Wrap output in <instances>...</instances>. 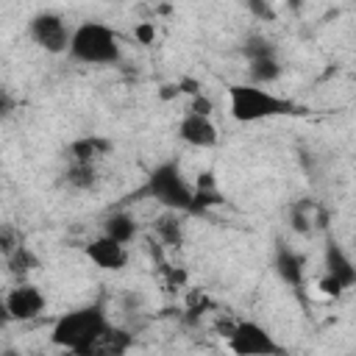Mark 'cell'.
Here are the masks:
<instances>
[{"instance_id":"cell-1","label":"cell","mask_w":356,"mask_h":356,"mask_svg":"<svg viewBox=\"0 0 356 356\" xmlns=\"http://www.w3.org/2000/svg\"><path fill=\"white\" fill-rule=\"evenodd\" d=\"M108 325V317H106V309L100 303H89V306H81V309H72L67 314H61L53 328H50V342L61 350H70L72 356L86 348L103 328Z\"/></svg>"},{"instance_id":"cell-2","label":"cell","mask_w":356,"mask_h":356,"mask_svg":"<svg viewBox=\"0 0 356 356\" xmlns=\"http://www.w3.org/2000/svg\"><path fill=\"white\" fill-rule=\"evenodd\" d=\"M228 108L236 122H259L270 117L295 114L298 106L286 97H278L256 83H231L228 86Z\"/></svg>"},{"instance_id":"cell-3","label":"cell","mask_w":356,"mask_h":356,"mask_svg":"<svg viewBox=\"0 0 356 356\" xmlns=\"http://www.w3.org/2000/svg\"><path fill=\"white\" fill-rule=\"evenodd\" d=\"M70 58L81 64H117L120 61V36L103 22H81L72 31Z\"/></svg>"},{"instance_id":"cell-4","label":"cell","mask_w":356,"mask_h":356,"mask_svg":"<svg viewBox=\"0 0 356 356\" xmlns=\"http://www.w3.org/2000/svg\"><path fill=\"white\" fill-rule=\"evenodd\" d=\"M142 195H147L150 200L161 203L167 211H186V214H192L195 189L184 181V175H181V170H178L175 161L159 164L147 175V181L142 186Z\"/></svg>"},{"instance_id":"cell-5","label":"cell","mask_w":356,"mask_h":356,"mask_svg":"<svg viewBox=\"0 0 356 356\" xmlns=\"http://www.w3.org/2000/svg\"><path fill=\"white\" fill-rule=\"evenodd\" d=\"M225 339L234 356H281V345L273 334L253 320H239Z\"/></svg>"},{"instance_id":"cell-6","label":"cell","mask_w":356,"mask_h":356,"mask_svg":"<svg viewBox=\"0 0 356 356\" xmlns=\"http://www.w3.org/2000/svg\"><path fill=\"white\" fill-rule=\"evenodd\" d=\"M31 39L44 50V53H70V42H72V31L70 25L50 11H42L31 19Z\"/></svg>"},{"instance_id":"cell-7","label":"cell","mask_w":356,"mask_h":356,"mask_svg":"<svg viewBox=\"0 0 356 356\" xmlns=\"http://www.w3.org/2000/svg\"><path fill=\"white\" fill-rule=\"evenodd\" d=\"M47 300L42 295L39 286L22 281L17 284L14 289H8L6 300H3V309H6V317L8 320H19V323H28V320H36L42 312H44Z\"/></svg>"},{"instance_id":"cell-8","label":"cell","mask_w":356,"mask_h":356,"mask_svg":"<svg viewBox=\"0 0 356 356\" xmlns=\"http://www.w3.org/2000/svg\"><path fill=\"white\" fill-rule=\"evenodd\" d=\"M245 56H248V67H250V78L253 83H273L281 75V64L275 58V50L270 42L264 39H250L245 44Z\"/></svg>"},{"instance_id":"cell-9","label":"cell","mask_w":356,"mask_h":356,"mask_svg":"<svg viewBox=\"0 0 356 356\" xmlns=\"http://www.w3.org/2000/svg\"><path fill=\"white\" fill-rule=\"evenodd\" d=\"M323 267H325V278H331L334 284L345 289L356 286V264L350 261V256L339 248V242L334 236L325 239V248H323Z\"/></svg>"},{"instance_id":"cell-10","label":"cell","mask_w":356,"mask_h":356,"mask_svg":"<svg viewBox=\"0 0 356 356\" xmlns=\"http://www.w3.org/2000/svg\"><path fill=\"white\" fill-rule=\"evenodd\" d=\"M134 345V334L120 325H106L86 348H81L75 356H125Z\"/></svg>"},{"instance_id":"cell-11","label":"cell","mask_w":356,"mask_h":356,"mask_svg":"<svg viewBox=\"0 0 356 356\" xmlns=\"http://www.w3.org/2000/svg\"><path fill=\"white\" fill-rule=\"evenodd\" d=\"M178 136L192 147H214L217 139H220L217 125L211 122V117H200V114H192V111H186V117L178 122Z\"/></svg>"},{"instance_id":"cell-12","label":"cell","mask_w":356,"mask_h":356,"mask_svg":"<svg viewBox=\"0 0 356 356\" xmlns=\"http://www.w3.org/2000/svg\"><path fill=\"white\" fill-rule=\"evenodd\" d=\"M86 256L92 264H97L100 270H122L128 264V250L125 245L108 239L106 234H100L97 239H92L86 245Z\"/></svg>"},{"instance_id":"cell-13","label":"cell","mask_w":356,"mask_h":356,"mask_svg":"<svg viewBox=\"0 0 356 356\" xmlns=\"http://www.w3.org/2000/svg\"><path fill=\"white\" fill-rule=\"evenodd\" d=\"M275 273L292 289L303 286V259L292 248H286V245H278V250H275Z\"/></svg>"},{"instance_id":"cell-14","label":"cell","mask_w":356,"mask_h":356,"mask_svg":"<svg viewBox=\"0 0 356 356\" xmlns=\"http://www.w3.org/2000/svg\"><path fill=\"white\" fill-rule=\"evenodd\" d=\"M108 142L100 139V136H83V139H75L70 145V164H86V167H95L97 159H103L108 153Z\"/></svg>"},{"instance_id":"cell-15","label":"cell","mask_w":356,"mask_h":356,"mask_svg":"<svg viewBox=\"0 0 356 356\" xmlns=\"http://www.w3.org/2000/svg\"><path fill=\"white\" fill-rule=\"evenodd\" d=\"M136 231H139V225H136V220H134L128 211H114V214H108V217L103 220V234H106L108 239L120 242V245L134 242Z\"/></svg>"},{"instance_id":"cell-16","label":"cell","mask_w":356,"mask_h":356,"mask_svg":"<svg viewBox=\"0 0 356 356\" xmlns=\"http://www.w3.org/2000/svg\"><path fill=\"white\" fill-rule=\"evenodd\" d=\"M153 228H156L159 239H161L164 245H170V248L181 245V239H184V225H181V220H178V211H167V214L156 217Z\"/></svg>"},{"instance_id":"cell-17","label":"cell","mask_w":356,"mask_h":356,"mask_svg":"<svg viewBox=\"0 0 356 356\" xmlns=\"http://www.w3.org/2000/svg\"><path fill=\"white\" fill-rule=\"evenodd\" d=\"M6 264H8V270H11L14 275L25 278L31 270H36V267H39V259L31 253V248H28V245H19L11 256H6Z\"/></svg>"},{"instance_id":"cell-18","label":"cell","mask_w":356,"mask_h":356,"mask_svg":"<svg viewBox=\"0 0 356 356\" xmlns=\"http://www.w3.org/2000/svg\"><path fill=\"white\" fill-rule=\"evenodd\" d=\"M95 178H97L95 167H86V164H70V170H67V184L75 189H92Z\"/></svg>"},{"instance_id":"cell-19","label":"cell","mask_w":356,"mask_h":356,"mask_svg":"<svg viewBox=\"0 0 356 356\" xmlns=\"http://www.w3.org/2000/svg\"><path fill=\"white\" fill-rule=\"evenodd\" d=\"M134 36H136L139 44H150L156 39V22H139L134 28Z\"/></svg>"},{"instance_id":"cell-20","label":"cell","mask_w":356,"mask_h":356,"mask_svg":"<svg viewBox=\"0 0 356 356\" xmlns=\"http://www.w3.org/2000/svg\"><path fill=\"white\" fill-rule=\"evenodd\" d=\"M211 108H214V106H211V100H209L203 92L195 95L192 103H189V111H192V114H200V117H211Z\"/></svg>"},{"instance_id":"cell-21","label":"cell","mask_w":356,"mask_h":356,"mask_svg":"<svg viewBox=\"0 0 356 356\" xmlns=\"http://www.w3.org/2000/svg\"><path fill=\"white\" fill-rule=\"evenodd\" d=\"M248 6H250V11H256L261 19H273V17H275V14H273V8H270V6H264V3H256V0H253V3H248Z\"/></svg>"}]
</instances>
